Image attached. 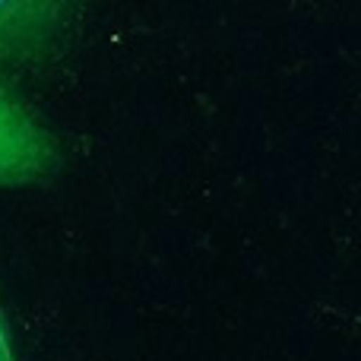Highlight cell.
I'll return each mask as SVG.
<instances>
[{
	"label": "cell",
	"mask_w": 361,
	"mask_h": 361,
	"mask_svg": "<svg viewBox=\"0 0 361 361\" xmlns=\"http://www.w3.org/2000/svg\"><path fill=\"white\" fill-rule=\"evenodd\" d=\"M63 165L57 137L0 73V190L48 180Z\"/></svg>",
	"instance_id": "cell-1"
},
{
	"label": "cell",
	"mask_w": 361,
	"mask_h": 361,
	"mask_svg": "<svg viewBox=\"0 0 361 361\" xmlns=\"http://www.w3.org/2000/svg\"><path fill=\"white\" fill-rule=\"evenodd\" d=\"M80 0H0V73L48 63L67 42Z\"/></svg>",
	"instance_id": "cell-2"
},
{
	"label": "cell",
	"mask_w": 361,
	"mask_h": 361,
	"mask_svg": "<svg viewBox=\"0 0 361 361\" xmlns=\"http://www.w3.org/2000/svg\"><path fill=\"white\" fill-rule=\"evenodd\" d=\"M16 352H13V336H10V326L4 320V311H0V361H10Z\"/></svg>",
	"instance_id": "cell-3"
}]
</instances>
